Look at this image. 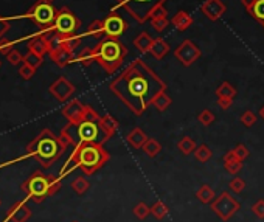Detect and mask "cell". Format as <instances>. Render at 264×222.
<instances>
[{
  "mask_svg": "<svg viewBox=\"0 0 264 222\" xmlns=\"http://www.w3.org/2000/svg\"><path fill=\"white\" fill-rule=\"evenodd\" d=\"M109 89L134 115L140 117L152 106L159 93L166 92V84L143 59H134L110 82Z\"/></svg>",
  "mask_w": 264,
  "mask_h": 222,
  "instance_id": "cell-1",
  "label": "cell"
},
{
  "mask_svg": "<svg viewBox=\"0 0 264 222\" xmlns=\"http://www.w3.org/2000/svg\"><path fill=\"white\" fill-rule=\"evenodd\" d=\"M109 161V152L101 143H81L76 144L72 156L61 169V177L67 176L75 168H81L84 174H93Z\"/></svg>",
  "mask_w": 264,
  "mask_h": 222,
  "instance_id": "cell-2",
  "label": "cell"
},
{
  "mask_svg": "<svg viewBox=\"0 0 264 222\" xmlns=\"http://www.w3.org/2000/svg\"><path fill=\"white\" fill-rule=\"evenodd\" d=\"M65 152L58 135L50 129H44L27 146V154L35 157L42 168H50Z\"/></svg>",
  "mask_w": 264,
  "mask_h": 222,
  "instance_id": "cell-3",
  "label": "cell"
},
{
  "mask_svg": "<svg viewBox=\"0 0 264 222\" xmlns=\"http://www.w3.org/2000/svg\"><path fill=\"white\" fill-rule=\"evenodd\" d=\"M95 50V59L101 68L109 75H114L118 68L124 62V58L127 55V48L118 39L104 38L101 42L93 47Z\"/></svg>",
  "mask_w": 264,
  "mask_h": 222,
  "instance_id": "cell-4",
  "label": "cell"
},
{
  "mask_svg": "<svg viewBox=\"0 0 264 222\" xmlns=\"http://www.w3.org/2000/svg\"><path fill=\"white\" fill-rule=\"evenodd\" d=\"M22 190L36 203H41L45 198L53 196L61 190V179L55 176H45L36 171L35 174L23 182Z\"/></svg>",
  "mask_w": 264,
  "mask_h": 222,
  "instance_id": "cell-5",
  "label": "cell"
},
{
  "mask_svg": "<svg viewBox=\"0 0 264 222\" xmlns=\"http://www.w3.org/2000/svg\"><path fill=\"white\" fill-rule=\"evenodd\" d=\"M65 129L72 135L75 146L81 143H101L104 144L109 139L101 129L100 121H89V120H82L78 124L69 123L65 126Z\"/></svg>",
  "mask_w": 264,
  "mask_h": 222,
  "instance_id": "cell-6",
  "label": "cell"
},
{
  "mask_svg": "<svg viewBox=\"0 0 264 222\" xmlns=\"http://www.w3.org/2000/svg\"><path fill=\"white\" fill-rule=\"evenodd\" d=\"M168 0H117V5L124 8L139 23H144L151 19L152 11L157 6L165 5Z\"/></svg>",
  "mask_w": 264,
  "mask_h": 222,
  "instance_id": "cell-7",
  "label": "cell"
},
{
  "mask_svg": "<svg viewBox=\"0 0 264 222\" xmlns=\"http://www.w3.org/2000/svg\"><path fill=\"white\" fill-rule=\"evenodd\" d=\"M56 13L58 11L55 10L52 3L45 2V0H38L28 10L27 17L38 25L41 31H55L53 23L56 19Z\"/></svg>",
  "mask_w": 264,
  "mask_h": 222,
  "instance_id": "cell-8",
  "label": "cell"
},
{
  "mask_svg": "<svg viewBox=\"0 0 264 222\" xmlns=\"http://www.w3.org/2000/svg\"><path fill=\"white\" fill-rule=\"evenodd\" d=\"M240 208H241V203L228 191H223L211 202V211H215L223 221H230L240 211Z\"/></svg>",
  "mask_w": 264,
  "mask_h": 222,
  "instance_id": "cell-9",
  "label": "cell"
},
{
  "mask_svg": "<svg viewBox=\"0 0 264 222\" xmlns=\"http://www.w3.org/2000/svg\"><path fill=\"white\" fill-rule=\"evenodd\" d=\"M81 27L80 19L70 11L69 8H61L56 13V19L53 23V30L59 36H73L76 34V30Z\"/></svg>",
  "mask_w": 264,
  "mask_h": 222,
  "instance_id": "cell-10",
  "label": "cell"
},
{
  "mask_svg": "<svg viewBox=\"0 0 264 222\" xmlns=\"http://www.w3.org/2000/svg\"><path fill=\"white\" fill-rule=\"evenodd\" d=\"M174 58L182 65L190 67V65H193L201 58V50H199V47L196 45L193 40L185 39L182 44L174 50Z\"/></svg>",
  "mask_w": 264,
  "mask_h": 222,
  "instance_id": "cell-11",
  "label": "cell"
},
{
  "mask_svg": "<svg viewBox=\"0 0 264 222\" xmlns=\"http://www.w3.org/2000/svg\"><path fill=\"white\" fill-rule=\"evenodd\" d=\"M104 22V36L106 38H112V39H118L122 34L127 30V23L120 14H117L115 11L110 13Z\"/></svg>",
  "mask_w": 264,
  "mask_h": 222,
  "instance_id": "cell-12",
  "label": "cell"
},
{
  "mask_svg": "<svg viewBox=\"0 0 264 222\" xmlns=\"http://www.w3.org/2000/svg\"><path fill=\"white\" fill-rule=\"evenodd\" d=\"M50 93H52L58 101L64 102L75 93V85L67 78H64V76H59V78L50 85Z\"/></svg>",
  "mask_w": 264,
  "mask_h": 222,
  "instance_id": "cell-13",
  "label": "cell"
},
{
  "mask_svg": "<svg viewBox=\"0 0 264 222\" xmlns=\"http://www.w3.org/2000/svg\"><path fill=\"white\" fill-rule=\"evenodd\" d=\"M84 112H86V106L80 102L78 100H72L70 102L62 107V115L69 120V123L78 124L84 120Z\"/></svg>",
  "mask_w": 264,
  "mask_h": 222,
  "instance_id": "cell-14",
  "label": "cell"
},
{
  "mask_svg": "<svg viewBox=\"0 0 264 222\" xmlns=\"http://www.w3.org/2000/svg\"><path fill=\"white\" fill-rule=\"evenodd\" d=\"M201 11L203 13V16H207L210 20H218L225 14L227 6L223 0H205V2L201 5Z\"/></svg>",
  "mask_w": 264,
  "mask_h": 222,
  "instance_id": "cell-15",
  "label": "cell"
},
{
  "mask_svg": "<svg viewBox=\"0 0 264 222\" xmlns=\"http://www.w3.org/2000/svg\"><path fill=\"white\" fill-rule=\"evenodd\" d=\"M50 58H52V61L61 68L70 65L76 61V56L73 55V51L62 48V47H53L50 50Z\"/></svg>",
  "mask_w": 264,
  "mask_h": 222,
  "instance_id": "cell-16",
  "label": "cell"
},
{
  "mask_svg": "<svg viewBox=\"0 0 264 222\" xmlns=\"http://www.w3.org/2000/svg\"><path fill=\"white\" fill-rule=\"evenodd\" d=\"M30 216H31V211L27 205L23 202H18L10 208V211H8L6 219L13 221V222H27L30 219Z\"/></svg>",
  "mask_w": 264,
  "mask_h": 222,
  "instance_id": "cell-17",
  "label": "cell"
},
{
  "mask_svg": "<svg viewBox=\"0 0 264 222\" xmlns=\"http://www.w3.org/2000/svg\"><path fill=\"white\" fill-rule=\"evenodd\" d=\"M171 25L177 30V31H185L188 30L193 25V17L186 13V11H177L173 19H171Z\"/></svg>",
  "mask_w": 264,
  "mask_h": 222,
  "instance_id": "cell-18",
  "label": "cell"
},
{
  "mask_svg": "<svg viewBox=\"0 0 264 222\" xmlns=\"http://www.w3.org/2000/svg\"><path fill=\"white\" fill-rule=\"evenodd\" d=\"M126 139H127V143H129L134 149H142L143 144L148 141L149 137L144 134V132L140 129V127H134V129H132L129 134H127Z\"/></svg>",
  "mask_w": 264,
  "mask_h": 222,
  "instance_id": "cell-19",
  "label": "cell"
},
{
  "mask_svg": "<svg viewBox=\"0 0 264 222\" xmlns=\"http://www.w3.org/2000/svg\"><path fill=\"white\" fill-rule=\"evenodd\" d=\"M223 160H224L225 171H227L228 174L236 176V174L243 169V161L235 156V152H233V151H228V152L225 154V156H224Z\"/></svg>",
  "mask_w": 264,
  "mask_h": 222,
  "instance_id": "cell-20",
  "label": "cell"
},
{
  "mask_svg": "<svg viewBox=\"0 0 264 222\" xmlns=\"http://www.w3.org/2000/svg\"><path fill=\"white\" fill-rule=\"evenodd\" d=\"M53 42H55L53 47H62V48H67V50H72L73 51L76 47L80 45L81 38L76 36V34H73V36H59V34H55Z\"/></svg>",
  "mask_w": 264,
  "mask_h": 222,
  "instance_id": "cell-21",
  "label": "cell"
},
{
  "mask_svg": "<svg viewBox=\"0 0 264 222\" xmlns=\"http://www.w3.org/2000/svg\"><path fill=\"white\" fill-rule=\"evenodd\" d=\"M169 50H171V47H169L168 42L159 38V39H154L149 51H151V55L154 56L156 59H163L169 53Z\"/></svg>",
  "mask_w": 264,
  "mask_h": 222,
  "instance_id": "cell-22",
  "label": "cell"
},
{
  "mask_svg": "<svg viewBox=\"0 0 264 222\" xmlns=\"http://www.w3.org/2000/svg\"><path fill=\"white\" fill-rule=\"evenodd\" d=\"M100 126H101V129L104 131V134L107 135V139L114 137V134L118 131V121L109 114H106L100 118Z\"/></svg>",
  "mask_w": 264,
  "mask_h": 222,
  "instance_id": "cell-23",
  "label": "cell"
},
{
  "mask_svg": "<svg viewBox=\"0 0 264 222\" xmlns=\"http://www.w3.org/2000/svg\"><path fill=\"white\" fill-rule=\"evenodd\" d=\"M152 42H154V39H152L146 31H142L134 38V47L139 51H142V53H146V51L151 50Z\"/></svg>",
  "mask_w": 264,
  "mask_h": 222,
  "instance_id": "cell-24",
  "label": "cell"
},
{
  "mask_svg": "<svg viewBox=\"0 0 264 222\" xmlns=\"http://www.w3.org/2000/svg\"><path fill=\"white\" fill-rule=\"evenodd\" d=\"M76 61H78L81 65L84 67H90L93 62H97V59H95V50L93 48H82L78 56H76Z\"/></svg>",
  "mask_w": 264,
  "mask_h": 222,
  "instance_id": "cell-25",
  "label": "cell"
},
{
  "mask_svg": "<svg viewBox=\"0 0 264 222\" xmlns=\"http://www.w3.org/2000/svg\"><path fill=\"white\" fill-rule=\"evenodd\" d=\"M196 198H198V201L203 205L207 203H211L213 201H215V191H213V188L208 186V185H202L198 191H196Z\"/></svg>",
  "mask_w": 264,
  "mask_h": 222,
  "instance_id": "cell-26",
  "label": "cell"
},
{
  "mask_svg": "<svg viewBox=\"0 0 264 222\" xmlns=\"http://www.w3.org/2000/svg\"><path fill=\"white\" fill-rule=\"evenodd\" d=\"M196 148H198V146H196V141L188 135L182 137V139L177 141V149L181 151L183 156H190V154L194 152Z\"/></svg>",
  "mask_w": 264,
  "mask_h": 222,
  "instance_id": "cell-27",
  "label": "cell"
},
{
  "mask_svg": "<svg viewBox=\"0 0 264 222\" xmlns=\"http://www.w3.org/2000/svg\"><path fill=\"white\" fill-rule=\"evenodd\" d=\"M171 101H173L171 97L166 95V92H162L154 98V101H152V106H154L159 112H165V110L171 106Z\"/></svg>",
  "mask_w": 264,
  "mask_h": 222,
  "instance_id": "cell-28",
  "label": "cell"
},
{
  "mask_svg": "<svg viewBox=\"0 0 264 222\" xmlns=\"http://www.w3.org/2000/svg\"><path fill=\"white\" fill-rule=\"evenodd\" d=\"M142 151H143L144 154H146L148 157L154 159V157L159 156V152L162 151V146H160V143H159L156 139H148V141L143 144Z\"/></svg>",
  "mask_w": 264,
  "mask_h": 222,
  "instance_id": "cell-29",
  "label": "cell"
},
{
  "mask_svg": "<svg viewBox=\"0 0 264 222\" xmlns=\"http://www.w3.org/2000/svg\"><path fill=\"white\" fill-rule=\"evenodd\" d=\"M252 17H255L263 27H264V0H255L253 5L250 6V10L247 11Z\"/></svg>",
  "mask_w": 264,
  "mask_h": 222,
  "instance_id": "cell-30",
  "label": "cell"
},
{
  "mask_svg": "<svg viewBox=\"0 0 264 222\" xmlns=\"http://www.w3.org/2000/svg\"><path fill=\"white\" fill-rule=\"evenodd\" d=\"M235 95H236V89L233 87V84H230L227 81L223 82L216 89V97L218 98H235Z\"/></svg>",
  "mask_w": 264,
  "mask_h": 222,
  "instance_id": "cell-31",
  "label": "cell"
},
{
  "mask_svg": "<svg viewBox=\"0 0 264 222\" xmlns=\"http://www.w3.org/2000/svg\"><path fill=\"white\" fill-rule=\"evenodd\" d=\"M90 188V183H89V181L86 177H82V176H80V177H76L75 181L72 182V190L76 193V194H84L87 190Z\"/></svg>",
  "mask_w": 264,
  "mask_h": 222,
  "instance_id": "cell-32",
  "label": "cell"
},
{
  "mask_svg": "<svg viewBox=\"0 0 264 222\" xmlns=\"http://www.w3.org/2000/svg\"><path fill=\"white\" fill-rule=\"evenodd\" d=\"M87 34H90L92 38H97V39H100L101 36H104V22L103 20H93L89 25Z\"/></svg>",
  "mask_w": 264,
  "mask_h": 222,
  "instance_id": "cell-33",
  "label": "cell"
},
{
  "mask_svg": "<svg viewBox=\"0 0 264 222\" xmlns=\"http://www.w3.org/2000/svg\"><path fill=\"white\" fill-rule=\"evenodd\" d=\"M151 215L154 216L156 219L162 221L166 215H168V207L166 203H163V201H157L154 205L151 207Z\"/></svg>",
  "mask_w": 264,
  "mask_h": 222,
  "instance_id": "cell-34",
  "label": "cell"
},
{
  "mask_svg": "<svg viewBox=\"0 0 264 222\" xmlns=\"http://www.w3.org/2000/svg\"><path fill=\"white\" fill-rule=\"evenodd\" d=\"M194 157L198 161H201V163H205V161L211 159V149L207 144H201V146L194 149Z\"/></svg>",
  "mask_w": 264,
  "mask_h": 222,
  "instance_id": "cell-35",
  "label": "cell"
},
{
  "mask_svg": "<svg viewBox=\"0 0 264 222\" xmlns=\"http://www.w3.org/2000/svg\"><path fill=\"white\" fill-rule=\"evenodd\" d=\"M215 114L211 112L210 109H203L202 112L198 115V120H199V123L202 124V126H205V127H208V126H211L213 123H215Z\"/></svg>",
  "mask_w": 264,
  "mask_h": 222,
  "instance_id": "cell-36",
  "label": "cell"
},
{
  "mask_svg": "<svg viewBox=\"0 0 264 222\" xmlns=\"http://www.w3.org/2000/svg\"><path fill=\"white\" fill-rule=\"evenodd\" d=\"M149 213H151V208L144 202H139L134 207V215L137 216L139 219H146L149 216Z\"/></svg>",
  "mask_w": 264,
  "mask_h": 222,
  "instance_id": "cell-37",
  "label": "cell"
},
{
  "mask_svg": "<svg viewBox=\"0 0 264 222\" xmlns=\"http://www.w3.org/2000/svg\"><path fill=\"white\" fill-rule=\"evenodd\" d=\"M257 115H255V112H252V110H245V112L240 117V121L245 126V127H252L257 124Z\"/></svg>",
  "mask_w": 264,
  "mask_h": 222,
  "instance_id": "cell-38",
  "label": "cell"
},
{
  "mask_svg": "<svg viewBox=\"0 0 264 222\" xmlns=\"http://www.w3.org/2000/svg\"><path fill=\"white\" fill-rule=\"evenodd\" d=\"M23 64H28V65H31V67L38 68V67L42 64V56L33 53V51H28V53L23 56Z\"/></svg>",
  "mask_w": 264,
  "mask_h": 222,
  "instance_id": "cell-39",
  "label": "cell"
},
{
  "mask_svg": "<svg viewBox=\"0 0 264 222\" xmlns=\"http://www.w3.org/2000/svg\"><path fill=\"white\" fill-rule=\"evenodd\" d=\"M171 23L168 20V17H156V19H151V25H152V28H154L156 31H163L168 25Z\"/></svg>",
  "mask_w": 264,
  "mask_h": 222,
  "instance_id": "cell-40",
  "label": "cell"
},
{
  "mask_svg": "<svg viewBox=\"0 0 264 222\" xmlns=\"http://www.w3.org/2000/svg\"><path fill=\"white\" fill-rule=\"evenodd\" d=\"M228 186H230V190H232L233 193L240 194V193H243V191H244V188H245V182L243 181L241 177H233L232 181H230Z\"/></svg>",
  "mask_w": 264,
  "mask_h": 222,
  "instance_id": "cell-41",
  "label": "cell"
},
{
  "mask_svg": "<svg viewBox=\"0 0 264 222\" xmlns=\"http://www.w3.org/2000/svg\"><path fill=\"white\" fill-rule=\"evenodd\" d=\"M35 73H36V68L28 65V64H23L19 68V75H20V78H23V80H31L33 76H35Z\"/></svg>",
  "mask_w": 264,
  "mask_h": 222,
  "instance_id": "cell-42",
  "label": "cell"
},
{
  "mask_svg": "<svg viewBox=\"0 0 264 222\" xmlns=\"http://www.w3.org/2000/svg\"><path fill=\"white\" fill-rule=\"evenodd\" d=\"M233 152H235V156L238 157V159H240L241 161L243 160H245L247 157H249V149H247V146H245V144H243V143H240V144H236V146L232 149Z\"/></svg>",
  "mask_w": 264,
  "mask_h": 222,
  "instance_id": "cell-43",
  "label": "cell"
},
{
  "mask_svg": "<svg viewBox=\"0 0 264 222\" xmlns=\"http://www.w3.org/2000/svg\"><path fill=\"white\" fill-rule=\"evenodd\" d=\"M13 50H14V44H13L11 40H8L5 38H0V53L8 56Z\"/></svg>",
  "mask_w": 264,
  "mask_h": 222,
  "instance_id": "cell-44",
  "label": "cell"
},
{
  "mask_svg": "<svg viewBox=\"0 0 264 222\" xmlns=\"http://www.w3.org/2000/svg\"><path fill=\"white\" fill-rule=\"evenodd\" d=\"M6 59H8V62L13 64V65H19L20 62H23V56L19 53L18 50H13L11 53L6 56Z\"/></svg>",
  "mask_w": 264,
  "mask_h": 222,
  "instance_id": "cell-45",
  "label": "cell"
},
{
  "mask_svg": "<svg viewBox=\"0 0 264 222\" xmlns=\"http://www.w3.org/2000/svg\"><path fill=\"white\" fill-rule=\"evenodd\" d=\"M100 115L93 107L86 106V112H84V120H89V121H100Z\"/></svg>",
  "mask_w": 264,
  "mask_h": 222,
  "instance_id": "cell-46",
  "label": "cell"
},
{
  "mask_svg": "<svg viewBox=\"0 0 264 222\" xmlns=\"http://www.w3.org/2000/svg\"><path fill=\"white\" fill-rule=\"evenodd\" d=\"M252 211L255 213V216H258L260 219L264 218V199H258L257 202L253 203Z\"/></svg>",
  "mask_w": 264,
  "mask_h": 222,
  "instance_id": "cell-47",
  "label": "cell"
},
{
  "mask_svg": "<svg viewBox=\"0 0 264 222\" xmlns=\"http://www.w3.org/2000/svg\"><path fill=\"white\" fill-rule=\"evenodd\" d=\"M233 104V98H218V106L223 110H228Z\"/></svg>",
  "mask_w": 264,
  "mask_h": 222,
  "instance_id": "cell-48",
  "label": "cell"
},
{
  "mask_svg": "<svg viewBox=\"0 0 264 222\" xmlns=\"http://www.w3.org/2000/svg\"><path fill=\"white\" fill-rule=\"evenodd\" d=\"M11 27V22L8 19H3V17H0V38L5 36V33L10 30Z\"/></svg>",
  "mask_w": 264,
  "mask_h": 222,
  "instance_id": "cell-49",
  "label": "cell"
},
{
  "mask_svg": "<svg viewBox=\"0 0 264 222\" xmlns=\"http://www.w3.org/2000/svg\"><path fill=\"white\" fill-rule=\"evenodd\" d=\"M166 14H168V11L165 10V6H163V5H160V6L156 8L154 11H152L151 19H156V17H166Z\"/></svg>",
  "mask_w": 264,
  "mask_h": 222,
  "instance_id": "cell-50",
  "label": "cell"
},
{
  "mask_svg": "<svg viewBox=\"0 0 264 222\" xmlns=\"http://www.w3.org/2000/svg\"><path fill=\"white\" fill-rule=\"evenodd\" d=\"M253 2H255V0H241V3L244 5V8H245L247 11L250 10V6L253 5Z\"/></svg>",
  "mask_w": 264,
  "mask_h": 222,
  "instance_id": "cell-51",
  "label": "cell"
},
{
  "mask_svg": "<svg viewBox=\"0 0 264 222\" xmlns=\"http://www.w3.org/2000/svg\"><path fill=\"white\" fill-rule=\"evenodd\" d=\"M260 117H261V120H264V106L260 109Z\"/></svg>",
  "mask_w": 264,
  "mask_h": 222,
  "instance_id": "cell-52",
  "label": "cell"
},
{
  "mask_svg": "<svg viewBox=\"0 0 264 222\" xmlns=\"http://www.w3.org/2000/svg\"><path fill=\"white\" fill-rule=\"evenodd\" d=\"M45 2H48V3H53V2H55V0H45Z\"/></svg>",
  "mask_w": 264,
  "mask_h": 222,
  "instance_id": "cell-53",
  "label": "cell"
},
{
  "mask_svg": "<svg viewBox=\"0 0 264 222\" xmlns=\"http://www.w3.org/2000/svg\"><path fill=\"white\" fill-rule=\"evenodd\" d=\"M72 222H78V221H72Z\"/></svg>",
  "mask_w": 264,
  "mask_h": 222,
  "instance_id": "cell-54",
  "label": "cell"
},
{
  "mask_svg": "<svg viewBox=\"0 0 264 222\" xmlns=\"http://www.w3.org/2000/svg\"><path fill=\"white\" fill-rule=\"evenodd\" d=\"M0 205H2V201H0Z\"/></svg>",
  "mask_w": 264,
  "mask_h": 222,
  "instance_id": "cell-55",
  "label": "cell"
},
{
  "mask_svg": "<svg viewBox=\"0 0 264 222\" xmlns=\"http://www.w3.org/2000/svg\"><path fill=\"white\" fill-rule=\"evenodd\" d=\"M0 65H2V62H0Z\"/></svg>",
  "mask_w": 264,
  "mask_h": 222,
  "instance_id": "cell-56",
  "label": "cell"
}]
</instances>
